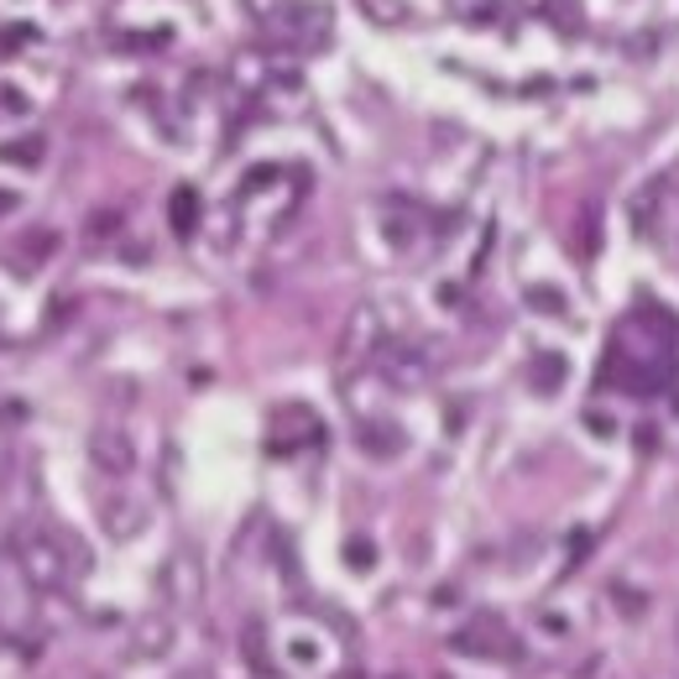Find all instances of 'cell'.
Here are the masks:
<instances>
[{
	"label": "cell",
	"instance_id": "26",
	"mask_svg": "<svg viewBox=\"0 0 679 679\" xmlns=\"http://www.w3.org/2000/svg\"><path fill=\"white\" fill-rule=\"evenodd\" d=\"M11 471V434H6V423H0V481Z\"/></svg>",
	"mask_w": 679,
	"mask_h": 679
},
{
	"label": "cell",
	"instance_id": "3",
	"mask_svg": "<svg viewBox=\"0 0 679 679\" xmlns=\"http://www.w3.org/2000/svg\"><path fill=\"white\" fill-rule=\"evenodd\" d=\"M381 377L392 392H419L423 381L440 371V356L429 351V345H413V340H392V345H381Z\"/></svg>",
	"mask_w": 679,
	"mask_h": 679
},
{
	"label": "cell",
	"instance_id": "16",
	"mask_svg": "<svg viewBox=\"0 0 679 679\" xmlns=\"http://www.w3.org/2000/svg\"><path fill=\"white\" fill-rule=\"evenodd\" d=\"M17 251L26 257V267H37L42 257H53V251H58V230H26V236L17 240Z\"/></svg>",
	"mask_w": 679,
	"mask_h": 679
},
{
	"label": "cell",
	"instance_id": "5",
	"mask_svg": "<svg viewBox=\"0 0 679 679\" xmlns=\"http://www.w3.org/2000/svg\"><path fill=\"white\" fill-rule=\"evenodd\" d=\"M158 585H162V596L173 601L179 612H194V606L204 601V560H200V549H194V543H179V549L162 560Z\"/></svg>",
	"mask_w": 679,
	"mask_h": 679
},
{
	"label": "cell",
	"instance_id": "29",
	"mask_svg": "<svg viewBox=\"0 0 679 679\" xmlns=\"http://www.w3.org/2000/svg\"><path fill=\"white\" fill-rule=\"evenodd\" d=\"M179 679H200V675H179Z\"/></svg>",
	"mask_w": 679,
	"mask_h": 679
},
{
	"label": "cell",
	"instance_id": "4",
	"mask_svg": "<svg viewBox=\"0 0 679 679\" xmlns=\"http://www.w3.org/2000/svg\"><path fill=\"white\" fill-rule=\"evenodd\" d=\"M330 26H335V11H330L324 0H293L288 17H278L267 32L282 42H293V47H303V53H320L324 42H330Z\"/></svg>",
	"mask_w": 679,
	"mask_h": 679
},
{
	"label": "cell",
	"instance_id": "1",
	"mask_svg": "<svg viewBox=\"0 0 679 679\" xmlns=\"http://www.w3.org/2000/svg\"><path fill=\"white\" fill-rule=\"evenodd\" d=\"M6 554L17 560V570L26 575L32 591L42 596H58L63 585L74 580V560H68V549L53 539V528H42V522H17L11 534H6Z\"/></svg>",
	"mask_w": 679,
	"mask_h": 679
},
{
	"label": "cell",
	"instance_id": "19",
	"mask_svg": "<svg viewBox=\"0 0 679 679\" xmlns=\"http://www.w3.org/2000/svg\"><path fill=\"white\" fill-rule=\"evenodd\" d=\"M528 303H534V309H539V314H564V293L560 288H528Z\"/></svg>",
	"mask_w": 679,
	"mask_h": 679
},
{
	"label": "cell",
	"instance_id": "9",
	"mask_svg": "<svg viewBox=\"0 0 679 679\" xmlns=\"http://www.w3.org/2000/svg\"><path fill=\"white\" fill-rule=\"evenodd\" d=\"M664 200H669V173H654V179H643L638 188H633L627 215H633V230H638V236H654V230H659Z\"/></svg>",
	"mask_w": 679,
	"mask_h": 679
},
{
	"label": "cell",
	"instance_id": "24",
	"mask_svg": "<svg viewBox=\"0 0 679 679\" xmlns=\"http://www.w3.org/2000/svg\"><path fill=\"white\" fill-rule=\"evenodd\" d=\"M585 429H591L596 440H612V419H606V413H596V408L585 413Z\"/></svg>",
	"mask_w": 679,
	"mask_h": 679
},
{
	"label": "cell",
	"instance_id": "15",
	"mask_svg": "<svg viewBox=\"0 0 679 679\" xmlns=\"http://www.w3.org/2000/svg\"><path fill=\"white\" fill-rule=\"evenodd\" d=\"M356 6L371 26H402V21H408V6H402V0H356Z\"/></svg>",
	"mask_w": 679,
	"mask_h": 679
},
{
	"label": "cell",
	"instance_id": "28",
	"mask_svg": "<svg viewBox=\"0 0 679 679\" xmlns=\"http://www.w3.org/2000/svg\"><path fill=\"white\" fill-rule=\"evenodd\" d=\"M11 209H17V194H6V188H0V215H11Z\"/></svg>",
	"mask_w": 679,
	"mask_h": 679
},
{
	"label": "cell",
	"instance_id": "7",
	"mask_svg": "<svg viewBox=\"0 0 679 679\" xmlns=\"http://www.w3.org/2000/svg\"><path fill=\"white\" fill-rule=\"evenodd\" d=\"M89 465L105 476H131L137 471V440L120 429V423H100L89 434Z\"/></svg>",
	"mask_w": 679,
	"mask_h": 679
},
{
	"label": "cell",
	"instance_id": "22",
	"mask_svg": "<svg viewBox=\"0 0 679 679\" xmlns=\"http://www.w3.org/2000/svg\"><path fill=\"white\" fill-rule=\"evenodd\" d=\"M387 240H392V246H408V240H413V215H392V220H387Z\"/></svg>",
	"mask_w": 679,
	"mask_h": 679
},
{
	"label": "cell",
	"instance_id": "17",
	"mask_svg": "<svg viewBox=\"0 0 679 679\" xmlns=\"http://www.w3.org/2000/svg\"><path fill=\"white\" fill-rule=\"evenodd\" d=\"M596 246H601V220H596V209H580V261L596 257Z\"/></svg>",
	"mask_w": 679,
	"mask_h": 679
},
{
	"label": "cell",
	"instance_id": "14",
	"mask_svg": "<svg viewBox=\"0 0 679 679\" xmlns=\"http://www.w3.org/2000/svg\"><path fill=\"white\" fill-rule=\"evenodd\" d=\"M42 152H47V141L32 131V137H21V141H6V147H0V162H17V168H37Z\"/></svg>",
	"mask_w": 679,
	"mask_h": 679
},
{
	"label": "cell",
	"instance_id": "18",
	"mask_svg": "<svg viewBox=\"0 0 679 679\" xmlns=\"http://www.w3.org/2000/svg\"><path fill=\"white\" fill-rule=\"evenodd\" d=\"M345 564H351L356 575H366V570L377 564V549H371V539H351V543H345Z\"/></svg>",
	"mask_w": 679,
	"mask_h": 679
},
{
	"label": "cell",
	"instance_id": "6",
	"mask_svg": "<svg viewBox=\"0 0 679 679\" xmlns=\"http://www.w3.org/2000/svg\"><path fill=\"white\" fill-rule=\"evenodd\" d=\"M450 648L455 654H471V659H502V664H518L522 648L513 633H502L492 617L471 622V627H460V633H450Z\"/></svg>",
	"mask_w": 679,
	"mask_h": 679
},
{
	"label": "cell",
	"instance_id": "23",
	"mask_svg": "<svg viewBox=\"0 0 679 679\" xmlns=\"http://www.w3.org/2000/svg\"><path fill=\"white\" fill-rule=\"evenodd\" d=\"M272 183H278V168L261 162V168H251V179H246V194H251V188H272Z\"/></svg>",
	"mask_w": 679,
	"mask_h": 679
},
{
	"label": "cell",
	"instance_id": "13",
	"mask_svg": "<svg viewBox=\"0 0 679 679\" xmlns=\"http://www.w3.org/2000/svg\"><path fill=\"white\" fill-rule=\"evenodd\" d=\"M564 371H570V366H564V356H539V360H534V371H528V377H534V392H543V398H549V392H560Z\"/></svg>",
	"mask_w": 679,
	"mask_h": 679
},
{
	"label": "cell",
	"instance_id": "8",
	"mask_svg": "<svg viewBox=\"0 0 679 679\" xmlns=\"http://www.w3.org/2000/svg\"><path fill=\"white\" fill-rule=\"evenodd\" d=\"M356 444L371 460H398V455H408V429H402L398 419H360Z\"/></svg>",
	"mask_w": 679,
	"mask_h": 679
},
{
	"label": "cell",
	"instance_id": "2",
	"mask_svg": "<svg viewBox=\"0 0 679 679\" xmlns=\"http://www.w3.org/2000/svg\"><path fill=\"white\" fill-rule=\"evenodd\" d=\"M381 345H387V324H381L377 303H356V309H351V320H345V335H340L335 371H340V377H356V371H366V366L381 356Z\"/></svg>",
	"mask_w": 679,
	"mask_h": 679
},
{
	"label": "cell",
	"instance_id": "21",
	"mask_svg": "<svg viewBox=\"0 0 679 679\" xmlns=\"http://www.w3.org/2000/svg\"><path fill=\"white\" fill-rule=\"evenodd\" d=\"M116 230H120V209H100V215L89 220V230H84V236H89V240H105V236H116Z\"/></svg>",
	"mask_w": 679,
	"mask_h": 679
},
{
	"label": "cell",
	"instance_id": "12",
	"mask_svg": "<svg viewBox=\"0 0 679 679\" xmlns=\"http://www.w3.org/2000/svg\"><path fill=\"white\" fill-rule=\"evenodd\" d=\"M168 225H173V236L188 240L200 230V188L194 183H179L173 188V200H168Z\"/></svg>",
	"mask_w": 679,
	"mask_h": 679
},
{
	"label": "cell",
	"instance_id": "20",
	"mask_svg": "<svg viewBox=\"0 0 679 679\" xmlns=\"http://www.w3.org/2000/svg\"><path fill=\"white\" fill-rule=\"evenodd\" d=\"M288 6H293V0H246V11H251L261 26H272L278 17H288Z\"/></svg>",
	"mask_w": 679,
	"mask_h": 679
},
{
	"label": "cell",
	"instance_id": "30",
	"mask_svg": "<svg viewBox=\"0 0 679 679\" xmlns=\"http://www.w3.org/2000/svg\"><path fill=\"white\" fill-rule=\"evenodd\" d=\"M345 679H360V675H345Z\"/></svg>",
	"mask_w": 679,
	"mask_h": 679
},
{
	"label": "cell",
	"instance_id": "11",
	"mask_svg": "<svg viewBox=\"0 0 679 679\" xmlns=\"http://www.w3.org/2000/svg\"><path fill=\"white\" fill-rule=\"evenodd\" d=\"M100 528L116 543H126V539H137L141 528H147V513H141L137 497H105L100 502Z\"/></svg>",
	"mask_w": 679,
	"mask_h": 679
},
{
	"label": "cell",
	"instance_id": "10",
	"mask_svg": "<svg viewBox=\"0 0 679 679\" xmlns=\"http://www.w3.org/2000/svg\"><path fill=\"white\" fill-rule=\"evenodd\" d=\"M173 638H179L173 617L147 612V617H137V627H131V659H162V654L173 648Z\"/></svg>",
	"mask_w": 679,
	"mask_h": 679
},
{
	"label": "cell",
	"instance_id": "27",
	"mask_svg": "<svg viewBox=\"0 0 679 679\" xmlns=\"http://www.w3.org/2000/svg\"><path fill=\"white\" fill-rule=\"evenodd\" d=\"M659 11H664V21H679V0H659Z\"/></svg>",
	"mask_w": 679,
	"mask_h": 679
},
{
	"label": "cell",
	"instance_id": "25",
	"mask_svg": "<svg viewBox=\"0 0 679 679\" xmlns=\"http://www.w3.org/2000/svg\"><path fill=\"white\" fill-rule=\"evenodd\" d=\"M627 53H633V58H654V37H648V32L627 37Z\"/></svg>",
	"mask_w": 679,
	"mask_h": 679
}]
</instances>
